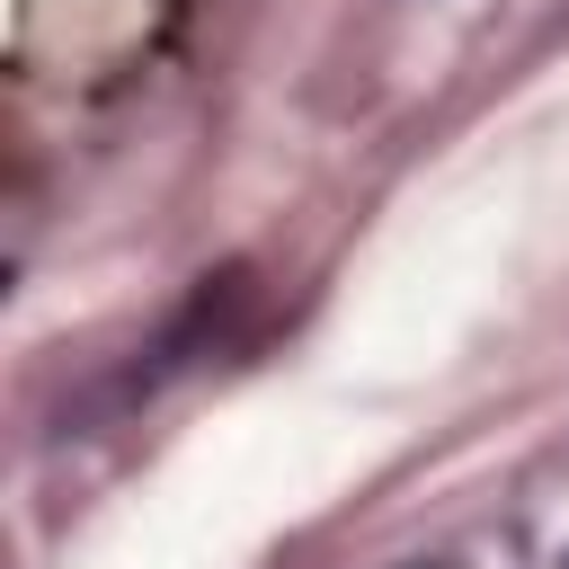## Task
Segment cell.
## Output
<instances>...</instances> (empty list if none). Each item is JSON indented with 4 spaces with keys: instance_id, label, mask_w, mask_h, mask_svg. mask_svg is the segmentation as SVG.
Masks as SVG:
<instances>
[]
</instances>
